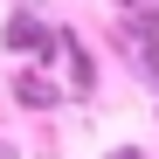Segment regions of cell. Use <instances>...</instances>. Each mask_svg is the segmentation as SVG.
Instances as JSON below:
<instances>
[{"mask_svg": "<svg viewBox=\"0 0 159 159\" xmlns=\"http://www.w3.org/2000/svg\"><path fill=\"white\" fill-rule=\"evenodd\" d=\"M21 97H28V111H48V104H62V90H48L42 76H21Z\"/></svg>", "mask_w": 159, "mask_h": 159, "instance_id": "obj_1", "label": "cell"}, {"mask_svg": "<svg viewBox=\"0 0 159 159\" xmlns=\"http://www.w3.org/2000/svg\"><path fill=\"white\" fill-rule=\"evenodd\" d=\"M111 159H145V152H139V145H118V152H111Z\"/></svg>", "mask_w": 159, "mask_h": 159, "instance_id": "obj_2", "label": "cell"}]
</instances>
